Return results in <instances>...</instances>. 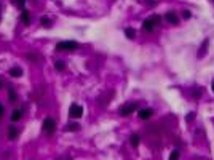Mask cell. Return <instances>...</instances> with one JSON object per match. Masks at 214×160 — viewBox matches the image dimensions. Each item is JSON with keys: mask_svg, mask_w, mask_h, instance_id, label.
<instances>
[{"mask_svg": "<svg viewBox=\"0 0 214 160\" xmlns=\"http://www.w3.org/2000/svg\"><path fill=\"white\" fill-rule=\"evenodd\" d=\"M160 21H162V18H160V16H154V18H150V19H146L144 23H142V31L154 32L155 26H157V24H160Z\"/></svg>", "mask_w": 214, "mask_h": 160, "instance_id": "cell-1", "label": "cell"}, {"mask_svg": "<svg viewBox=\"0 0 214 160\" xmlns=\"http://www.w3.org/2000/svg\"><path fill=\"white\" fill-rule=\"evenodd\" d=\"M42 128H43V131L46 133V135H51V133L54 131V128H56V125H54V120H53V119H45Z\"/></svg>", "mask_w": 214, "mask_h": 160, "instance_id": "cell-2", "label": "cell"}, {"mask_svg": "<svg viewBox=\"0 0 214 160\" xmlns=\"http://www.w3.org/2000/svg\"><path fill=\"white\" fill-rule=\"evenodd\" d=\"M69 114H70L72 119H80V117L83 115V109H81V106H78V104H72L70 109H69Z\"/></svg>", "mask_w": 214, "mask_h": 160, "instance_id": "cell-3", "label": "cell"}, {"mask_svg": "<svg viewBox=\"0 0 214 160\" xmlns=\"http://www.w3.org/2000/svg\"><path fill=\"white\" fill-rule=\"evenodd\" d=\"M78 48V43L75 42H61V43L56 45V50L62 51V50H77Z\"/></svg>", "mask_w": 214, "mask_h": 160, "instance_id": "cell-4", "label": "cell"}, {"mask_svg": "<svg viewBox=\"0 0 214 160\" xmlns=\"http://www.w3.org/2000/svg\"><path fill=\"white\" fill-rule=\"evenodd\" d=\"M134 111H136V104L129 103V104H126L125 107L120 109V114H121V115H129V114H133Z\"/></svg>", "mask_w": 214, "mask_h": 160, "instance_id": "cell-5", "label": "cell"}, {"mask_svg": "<svg viewBox=\"0 0 214 160\" xmlns=\"http://www.w3.org/2000/svg\"><path fill=\"white\" fill-rule=\"evenodd\" d=\"M152 109H142V111H139V119L141 120H149L150 117H152Z\"/></svg>", "mask_w": 214, "mask_h": 160, "instance_id": "cell-6", "label": "cell"}, {"mask_svg": "<svg viewBox=\"0 0 214 160\" xmlns=\"http://www.w3.org/2000/svg\"><path fill=\"white\" fill-rule=\"evenodd\" d=\"M166 21L171 23V24H178L179 23V18H178V15H176L174 11H170V13H166Z\"/></svg>", "mask_w": 214, "mask_h": 160, "instance_id": "cell-7", "label": "cell"}, {"mask_svg": "<svg viewBox=\"0 0 214 160\" xmlns=\"http://www.w3.org/2000/svg\"><path fill=\"white\" fill-rule=\"evenodd\" d=\"M21 19H23V23L24 24H29L30 23V15H29L27 10H23V15H21Z\"/></svg>", "mask_w": 214, "mask_h": 160, "instance_id": "cell-8", "label": "cell"}, {"mask_svg": "<svg viewBox=\"0 0 214 160\" xmlns=\"http://www.w3.org/2000/svg\"><path fill=\"white\" fill-rule=\"evenodd\" d=\"M8 138H10V139H16V138H18V130L15 127H11L8 130Z\"/></svg>", "mask_w": 214, "mask_h": 160, "instance_id": "cell-9", "label": "cell"}, {"mask_svg": "<svg viewBox=\"0 0 214 160\" xmlns=\"http://www.w3.org/2000/svg\"><path fill=\"white\" fill-rule=\"evenodd\" d=\"M66 130H67V131H77V130H80V125L78 123H69L67 127H66Z\"/></svg>", "mask_w": 214, "mask_h": 160, "instance_id": "cell-10", "label": "cell"}, {"mask_svg": "<svg viewBox=\"0 0 214 160\" xmlns=\"http://www.w3.org/2000/svg\"><path fill=\"white\" fill-rule=\"evenodd\" d=\"M10 74H11L13 77H21L23 75V71H21L19 67H13L11 71H10Z\"/></svg>", "mask_w": 214, "mask_h": 160, "instance_id": "cell-11", "label": "cell"}, {"mask_svg": "<svg viewBox=\"0 0 214 160\" xmlns=\"http://www.w3.org/2000/svg\"><path fill=\"white\" fill-rule=\"evenodd\" d=\"M129 143H131V146H134V147H136V146H139V136H137V135H133L131 138H129Z\"/></svg>", "mask_w": 214, "mask_h": 160, "instance_id": "cell-12", "label": "cell"}, {"mask_svg": "<svg viewBox=\"0 0 214 160\" xmlns=\"http://www.w3.org/2000/svg\"><path fill=\"white\" fill-rule=\"evenodd\" d=\"M125 34H126V37H128V39H134V35H136V32H134L131 27H126V29H125Z\"/></svg>", "mask_w": 214, "mask_h": 160, "instance_id": "cell-13", "label": "cell"}, {"mask_svg": "<svg viewBox=\"0 0 214 160\" xmlns=\"http://www.w3.org/2000/svg\"><path fill=\"white\" fill-rule=\"evenodd\" d=\"M21 115H23V112H21V111H15V112H13V115H11V120H13V122H18V120L21 119Z\"/></svg>", "mask_w": 214, "mask_h": 160, "instance_id": "cell-14", "label": "cell"}, {"mask_svg": "<svg viewBox=\"0 0 214 160\" xmlns=\"http://www.w3.org/2000/svg\"><path fill=\"white\" fill-rule=\"evenodd\" d=\"M24 2L26 0H13V3L16 5L18 8H23V10H24Z\"/></svg>", "mask_w": 214, "mask_h": 160, "instance_id": "cell-15", "label": "cell"}, {"mask_svg": "<svg viewBox=\"0 0 214 160\" xmlns=\"http://www.w3.org/2000/svg\"><path fill=\"white\" fill-rule=\"evenodd\" d=\"M179 159V151H173L170 155V160H178Z\"/></svg>", "mask_w": 214, "mask_h": 160, "instance_id": "cell-16", "label": "cell"}, {"mask_svg": "<svg viewBox=\"0 0 214 160\" xmlns=\"http://www.w3.org/2000/svg\"><path fill=\"white\" fill-rule=\"evenodd\" d=\"M54 66H56L58 71H62V69H64V63H62V61H56V64H54Z\"/></svg>", "mask_w": 214, "mask_h": 160, "instance_id": "cell-17", "label": "cell"}, {"mask_svg": "<svg viewBox=\"0 0 214 160\" xmlns=\"http://www.w3.org/2000/svg\"><path fill=\"white\" fill-rule=\"evenodd\" d=\"M182 16H184V19H189V18H190V11H187V10H186V11L182 13Z\"/></svg>", "mask_w": 214, "mask_h": 160, "instance_id": "cell-18", "label": "cell"}, {"mask_svg": "<svg viewBox=\"0 0 214 160\" xmlns=\"http://www.w3.org/2000/svg\"><path fill=\"white\" fill-rule=\"evenodd\" d=\"M16 99V96H15V93L13 91H10V101H15Z\"/></svg>", "mask_w": 214, "mask_h": 160, "instance_id": "cell-19", "label": "cell"}, {"mask_svg": "<svg viewBox=\"0 0 214 160\" xmlns=\"http://www.w3.org/2000/svg\"><path fill=\"white\" fill-rule=\"evenodd\" d=\"M42 24H45V26H48V24H50V19H42Z\"/></svg>", "mask_w": 214, "mask_h": 160, "instance_id": "cell-20", "label": "cell"}, {"mask_svg": "<svg viewBox=\"0 0 214 160\" xmlns=\"http://www.w3.org/2000/svg\"><path fill=\"white\" fill-rule=\"evenodd\" d=\"M3 115V107H2V104H0V117Z\"/></svg>", "mask_w": 214, "mask_h": 160, "instance_id": "cell-21", "label": "cell"}, {"mask_svg": "<svg viewBox=\"0 0 214 160\" xmlns=\"http://www.w3.org/2000/svg\"><path fill=\"white\" fill-rule=\"evenodd\" d=\"M2 87H3V83H2V82H0V88H2Z\"/></svg>", "mask_w": 214, "mask_h": 160, "instance_id": "cell-22", "label": "cell"}, {"mask_svg": "<svg viewBox=\"0 0 214 160\" xmlns=\"http://www.w3.org/2000/svg\"><path fill=\"white\" fill-rule=\"evenodd\" d=\"M213 90H214V83H213Z\"/></svg>", "mask_w": 214, "mask_h": 160, "instance_id": "cell-23", "label": "cell"}]
</instances>
